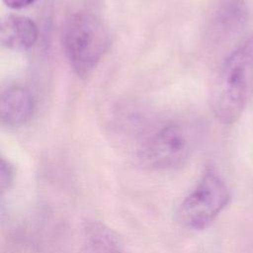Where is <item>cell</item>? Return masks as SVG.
Here are the masks:
<instances>
[{
  "mask_svg": "<svg viewBox=\"0 0 253 253\" xmlns=\"http://www.w3.org/2000/svg\"><path fill=\"white\" fill-rule=\"evenodd\" d=\"M253 71V44L247 42L232 51L218 66L210 85V105L222 124L235 123L241 116Z\"/></svg>",
  "mask_w": 253,
  "mask_h": 253,
  "instance_id": "cell-1",
  "label": "cell"
},
{
  "mask_svg": "<svg viewBox=\"0 0 253 253\" xmlns=\"http://www.w3.org/2000/svg\"><path fill=\"white\" fill-rule=\"evenodd\" d=\"M61 44L72 70L81 77L89 75L110 46V34L103 20L88 11L71 14L64 22Z\"/></svg>",
  "mask_w": 253,
  "mask_h": 253,
  "instance_id": "cell-2",
  "label": "cell"
},
{
  "mask_svg": "<svg viewBox=\"0 0 253 253\" xmlns=\"http://www.w3.org/2000/svg\"><path fill=\"white\" fill-rule=\"evenodd\" d=\"M230 199L224 180L212 167H208L179 205L177 220L189 230L206 229L227 207Z\"/></svg>",
  "mask_w": 253,
  "mask_h": 253,
  "instance_id": "cell-3",
  "label": "cell"
},
{
  "mask_svg": "<svg viewBox=\"0 0 253 253\" xmlns=\"http://www.w3.org/2000/svg\"><path fill=\"white\" fill-rule=\"evenodd\" d=\"M197 141L195 126L182 122L168 123L145 139L138 150V159L150 170H173L188 161Z\"/></svg>",
  "mask_w": 253,
  "mask_h": 253,
  "instance_id": "cell-4",
  "label": "cell"
},
{
  "mask_svg": "<svg viewBox=\"0 0 253 253\" xmlns=\"http://www.w3.org/2000/svg\"><path fill=\"white\" fill-rule=\"evenodd\" d=\"M35 108L33 95L21 85L9 86L1 93L0 119L3 126L19 127L26 125L32 120Z\"/></svg>",
  "mask_w": 253,
  "mask_h": 253,
  "instance_id": "cell-5",
  "label": "cell"
},
{
  "mask_svg": "<svg viewBox=\"0 0 253 253\" xmlns=\"http://www.w3.org/2000/svg\"><path fill=\"white\" fill-rule=\"evenodd\" d=\"M79 253H126L121 235L103 221H85Z\"/></svg>",
  "mask_w": 253,
  "mask_h": 253,
  "instance_id": "cell-6",
  "label": "cell"
},
{
  "mask_svg": "<svg viewBox=\"0 0 253 253\" xmlns=\"http://www.w3.org/2000/svg\"><path fill=\"white\" fill-rule=\"evenodd\" d=\"M39 38L36 23L28 17L11 14L1 21V45L11 50H28L33 47Z\"/></svg>",
  "mask_w": 253,
  "mask_h": 253,
  "instance_id": "cell-7",
  "label": "cell"
},
{
  "mask_svg": "<svg viewBox=\"0 0 253 253\" xmlns=\"http://www.w3.org/2000/svg\"><path fill=\"white\" fill-rule=\"evenodd\" d=\"M248 14L245 0H221L214 20L222 32L235 33L246 25Z\"/></svg>",
  "mask_w": 253,
  "mask_h": 253,
  "instance_id": "cell-8",
  "label": "cell"
},
{
  "mask_svg": "<svg viewBox=\"0 0 253 253\" xmlns=\"http://www.w3.org/2000/svg\"><path fill=\"white\" fill-rule=\"evenodd\" d=\"M16 179L15 166L4 157L1 158L0 163V191L3 198L14 187Z\"/></svg>",
  "mask_w": 253,
  "mask_h": 253,
  "instance_id": "cell-9",
  "label": "cell"
},
{
  "mask_svg": "<svg viewBox=\"0 0 253 253\" xmlns=\"http://www.w3.org/2000/svg\"><path fill=\"white\" fill-rule=\"evenodd\" d=\"M37 0H3L4 4L10 8V9H14V10H20L23 8H26L30 5H32L33 3H35Z\"/></svg>",
  "mask_w": 253,
  "mask_h": 253,
  "instance_id": "cell-10",
  "label": "cell"
}]
</instances>
